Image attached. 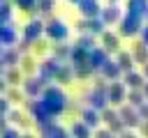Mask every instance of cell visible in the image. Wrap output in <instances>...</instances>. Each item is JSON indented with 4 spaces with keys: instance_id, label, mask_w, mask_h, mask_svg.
I'll list each match as a JSON object with an SVG mask.
<instances>
[{
    "instance_id": "obj_1",
    "label": "cell",
    "mask_w": 148,
    "mask_h": 138,
    "mask_svg": "<svg viewBox=\"0 0 148 138\" xmlns=\"http://www.w3.org/2000/svg\"><path fill=\"white\" fill-rule=\"evenodd\" d=\"M72 136H76V138H90V126H88L86 122L74 124V126H72Z\"/></svg>"
},
{
    "instance_id": "obj_2",
    "label": "cell",
    "mask_w": 148,
    "mask_h": 138,
    "mask_svg": "<svg viewBox=\"0 0 148 138\" xmlns=\"http://www.w3.org/2000/svg\"><path fill=\"white\" fill-rule=\"evenodd\" d=\"M51 34H58V37H62L65 34V30H62V23H51V30H49Z\"/></svg>"
},
{
    "instance_id": "obj_3",
    "label": "cell",
    "mask_w": 148,
    "mask_h": 138,
    "mask_svg": "<svg viewBox=\"0 0 148 138\" xmlns=\"http://www.w3.org/2000/svg\"><path fill=\"white\" fill-rule=\"evenodd\" d=\"M83 117H86L83 122H86L88 126H95V124H97V113H86Z\"/></svg>"
},
{
    "instance_id": "obj_4",
    "label": "cell",
    "mask_w": 148,
    "mask_h": 138,
    "mask_svg": "<svg viewBox=\"0 0 148 138\" xmlns=\"http://www.w3.org/2000/svg\"><path fill=\"white\" fill-rule=\"evenodd\" d=\"M0 138H18V133H16L14 129H5V131L0 133Z\"/></svg>"
},
{
    "instance_id": "obj_5",
    "label": "cell",
    "mask_w": 148,
    "mask_h": 138,
    "mask_svg": "<svg viewBox=\"0 0 148 138\" xmlns=\"http://www.w3.org/2000/svg\"><path fill=\"white\" fill-rule=\"evenodd\" d=\"M104 41L109 44V48H116V46H118V39H116V37H109V34H106V37H104Z\"/></svg>"
},
{
    "instance_id": "obj_6",
    "label": "cell",
    "mask_w": 148,
    "mask_h": 138,
    "mask_svg": "<svg viewBox=\"0 0 148 138\" xmlns=\"http://www.w3.org/2000/svg\"><path fill=\"white\" fill-rule=\"evenodd\" d=\"M97 138H116V133H113L111 129H106V131H99V133H97Z\"/></svg>"
},
{
    "instance_id": "obj_7",
    "label": "cell",
    "mask_w": 148,
    "mask_h": 138,
    "mask_svg": "<svg viewBox=\"0 0 148 138\" xmlns=\"http://www.w3.org/2000/svg\"><path fill=\"white\" fill-rule=\"evenodd\" d=\"M120 138H136V136H134V133H130V131H123V133H120Z\"/></svg>"
},
{
    "instance_id": "obj_8",
    "label": "cell",
    "mask_w": 148,
    "mask_h": 138,
    "mask_svg": "<svg viewBox=\"0 0 148 138\" xmlns=\"http://www.w3.org/2000/svg\"><path fill=\"white\" fill-rule=\"evenodd\" d=\"M5 129H7V124H5V120H2V117H0V133H2V131H5Z\"/></svg>"
}]
</instances>
